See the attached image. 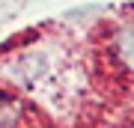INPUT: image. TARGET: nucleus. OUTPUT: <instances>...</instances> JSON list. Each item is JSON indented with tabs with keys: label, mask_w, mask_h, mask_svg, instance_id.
<instances>
[{
	"label": "nucleus",
	"mask_w": 134,
	"mask_h": 128,
	"mask_svg": "<svg viewBox=\"0 0 134 128\" xmlns=\"http://www.w3.org/2000/svg\"><path fill=\"white\" fill-rule=\"evenodd\" d=\"M21 122V104L15 98L0 95V128H15Z\"/></svg>",
	"instance_id": "2"
},
{
	"label": "nucleus",
	"mask_w": 134,
	"mask_h": 128,
	"mask_svg": "<svg viewBox=\"0 0 134 128\" xmlns=\"http://www.w3.org/2000/svg\"><path fill=\"white\" fill-rule=\"evenodd\" d=\"M113 54L128 71H134V30H122L113 42Z\"/></svg>",
	"instance_id": "1"
}]
</instances>
